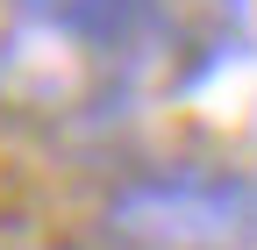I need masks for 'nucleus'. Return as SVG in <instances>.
<instances>
[{
    "mask_svg": "<svg viewBox=\"0 0 257 250\" xmlns=\"http://www.w3.org/2000/svg\"><path fill=\"white\" fill-rule=\"evenodd\" d=\"M107 250H257V172L243 165H150L107 186Z\"/></svg>",
    "mask_w": 257,
    "mask_h": 250,
    "instance_id": "obj_1",
    "label": "nucleus"
},
{
    "mask_svg": "<svg viewBox=\"0 0 257 250\" xmlns=\"http://www.w3.org/2000/svg\"><path fill=\"white\" fill-rule=\"evenodd\" d=\"M22 8H57V0H22Z\"/></svg>",
    "mask_w": 257,
    "mask_h": 250,
    "instance_id": "obj_3",
    "label": "nucleus"
},
{
    "mask_svg": "<svg viewBox=\"0 0 257 250\" xmlns=\"http://www.w3.org/2000/svg\"><path fill=\"white\" fill-rule=\"evenodd\" d=\"M93 100H114L93 50L57 22V8H29L0 36V107L22 114H86Z\"/></svg>",
    "mask_w": 257,
    "mask_h": 250,
    "instance_id": "obj_2",
    "label": "nucleus"
}]
</instances>
